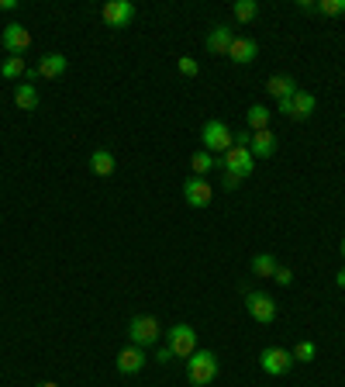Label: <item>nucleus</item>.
Segmentation results:
<instances>
[{
    "label": "nucleus",
    "instance_id": "36",
    "mask_svg": "<svg viewBox=\"0 0 345 387\" xmlns=\"http://www.w3.org/2000/svg\"><path fill=\"white\" fill-rule=\"evenodd\" d=\"M38 387H63V384H52V381H45V384H38Z\"/></svg>",
    "mask_w": 345,
    "mask_h": 387
},
{
    "label": "nucleus",
    "instance_id": "4",
    "mask_svg": "<svg viewBox=\"0 0 345 387\" xmlns=\"http://www.w3.org/2000/svg\"><path fill=\"white\" fill-rule=\"evenodd\" d=\"M259 367H262V374H269V377H283V374H290V367H294V353H287L283 346H266V349L259 353Z\"/></svg>",
    "mask_w": 345,
    "mask_h": 387
},
{
    "label": "nucleus",
    "instance_id": "10",
    "mask_svg": "<svg viewBox=\"0 0 345 387\" xmlns=\"http://www.w3.org/2000/svg\"><path fill=\"white\" fill-rule=\"evenodd\" d=\"M0 45L10 52V56H21V52H28L31 49V31L24 28V24H7L3 31H0Z\"/></svg>",
    "mask_w": 345,
    "mask_h": 387
},
{
    "label": "nucleus",
    "instance_id": "2",
    "mask_svg": "<svg viewBox=\"0 0 345 387\" xmlns=\"http://www.w3.org/2000/svg\"><path fill=\"white\" fill-rule=\"evenodd\" d=\"M128 339H131V346H142V349L156 346V342L163 339L159 318H156V315H135L131 325H128Z\"/></svg>",
    "mask_w": 345,
    "mask_h": 387
},
{
    "label": "nucleus",
    "instance_id": "13",
    "mask_svg": "<svg viewBox=\"0 0 345 387\" xmlns=\"http://www.w3.org/2000/svg\"><path fill=\"white\" fill-rule=\"evenodd\" d=\"M235 45V31L228 28V24H214L211 28V35H207V49L211 52H218V56H228V49Z\"/></svg>",
    "mask_w": 345,
    "mask_h": 387
},
{
    "label": "nucleus",
    "instance_id": "12",
    "mask_svg": "<svg viewBox=\"0 0 345 387\" xmlns=\"http://www.w3.org/2000/svg\"><path fill=\"white\" fill-rule=\"evenodd\" d=\"M142 367H145V349H142V346H125V349L118 353V374L131 377V374H138Z\"/></svg>",
    "mask_w": 345,
    "mask_h": 387
},
{
    "label": "nucleus",
    "instance_id": "14",
    "mask_svg": "<svg viewBox=\"0 0 345 387\" xmlns=\"http://www.w3.org/2000/svg\"><path fill=\"white\" fill-rule=\"evenodd\" d=\"M256 56H259L256 38H235V45L228 49V59H232V63H239V66H249Z\"/></svg>",
    "mask_w": 345,
    "mask_h": 387
},
{
    "label": "nucleus",
    "instance_id": "16",
    "mask_svg": "<svg viewBox=\"0 0 345 387\" xmlns=\"http://www.w3.org/2000/svg\"><path fill=\"white\" fill-rule=\"evenodd\" d=\"M114 166H118V163H114V152H111V149H93V152H90V170H93L97 177H111Z\"/></svg>",
    "mask_w": 345,
    "mask_h": 387
},
{
    "label": "nucleus",
    "instance_id": "33",
    "mask_svg": "<svg viewBox=\"0 0 345 387\" xmlns=\"http://www.w3.org/2000/svg\"><path fill=\"white\" fill-rule=\"evenodd\" d=\"M297 7H300V10H304V14H314V10H318V3H311V0H300V3H297Z\"/></svg>",
    "mask_w": 345,
    "mask_h": 387
},
{
    "label": "nucleus",
    "instance_id": "29",
    "mask_svg": "<svg viewBox=\"0 0 345 387\" xmlns=\"http://www.w3.org/2000/svg\"><path fill=\"white\" fill-rule=\"evenodd\" d=\"M221 184H225V191H239L242 177H235V173H225V177H221Z\"/></svg>",
    "mask_w": 345,
    "mask_h": 387
},
{
    "label": "nucleus",
    "instance_id": "21",
    "mask_svg": "<svg viewBox=\"0 0 345 387\" xmlns=\"http://www.w3.org/2000/svg\"><path fill=\"white\" fill-rule=\"evenodd\" d=\"M214 166H218V163H214V156H211L207 149H204V152H193V156H190V170H193V177H207V173H211Z\"/></svg>",
    "mask_w": 345,
    "mask_h": 387
},
{
    "label": "nucleus",
    "instance_id": "6",
    "mask_svg": "<svg viewBox=\"0 0 345 387\" xmlns=\"http://www.w3.org/2000/svg\"><path fill=\"white\" fill-rule=\"evenodd\" d=\"M200 139H204V149H207V152H228V149L235 145V135L228 132L225 121H207L204 132H200Z\"/></svg>",
    "mask_w": 345,
    "mask_h": 387
},
{
    "label": "nucleus",
    "instance_id": "1",
    "mask_svg": "<svg viewBox=\"0 0 345 387\" xmlns=\"http://www.w3.org/2000/svg\"><path fill=\"white\" fill-rule=\"evenodd\" d=\"M186 377H190V384L207 387L214 377H218V356H214L211 349L190 353V356H186Z\"/></svg>",
    "mask_w": 345,
    "mask_h": 387
},
{
    "label": "nucleus",
    "instance_id": "24",
    "mask_svg": "<svg viewBox=\"0 0 345 387\" xmlns=\"http://www.w3.org/2000/svg\"><path fill=\"white\" fill-rule=\"evenodd\" d=\"M256 14H259V3H256V0H235V17H239L242 24L256 21Z\"/></svg>",
    "mask_w": 345,
    "mask_h": 387
},
{
    "label": "nucleus",
    "instance_id": "22",
    "mask_svg": "<svg viewBox=\"0 0 345 387\" xmlns=\"http://www.w3.org/2000/svg\"><path fill=\"white\" fill-rule=\"evenodd\" d=\"M246 121H249V132H262V128H269V111L262 104H252L249 114H246Z\"/></svg>",
    "mask_w": 345,
    "mask_h": 387
},
{
    "label": "nucleus",
    "instance_id": "34",
    "mask_svg": "<svg viewBox=\"0 0 345 387\" xmlns=\"http://www.w3.org/2000/svg\"><path fill=\"white\" fill-rule=\"evenodd\" d=\"M17 7V0H0V10H14Z\"/></svg>",
    "mask_w": 345,
    "mask_h": 387
},
{
    "label": "nucleus",
    "instance_id": "18",
    "mask_svg": "<svg viewBox=\"0 0 345 387\" xmlns=\"http://www.w3.org/2000/svg\"><path fill=\"white\" fill-rule=\"evenodd\" d=\"M314 107H318L314 94H307V90H297V94H294V111H290V118H297V121H307V118L314 114Z\"/></svg>",
    "mask_w": 345,
    "mask_h": 387
},
{
    "label": "nucleus",
    "instance_id": "11",
    "mask_svg": "<svg viewBox=\"0 0 345 387\" xmlns=\"http://www.w3.org/2000/svg\"><path fill=\"white\" fill-rule=\"evenodd\" d=\"M183 200H186L190 207H207V204L214 200V191H211V184H207L204 177H190V180L183 184Z\"/></svg>",
    "mask_w": 345,
    "mask_h": 387
},
{
    "label": "nucleus",
    "instance_id": "38",
    "mask_svg": "<svg viewBox=\"0 0 345 387\" xmlns=\"http://www.w3.org/2000/svg\"><path fill=\"white\" fill-rule=\"evenodd\" d=\"M193 387H200V384H193Z\"/></svg>",
    "mask_w": 345,
    "mask_h": 387
},
{
    "label": "nucleus",
    "instance_id": "7",
    "mask_svg": "<svg viewBox=\"0 0 345 387\" xmlns=\"http://www.w3.org/2000/svg\"><path fill=\"white\" fill-rule=\"evenodd\" d=\"M66 70H70V59L59 56V52H49V56H42V59L35 63V70H28V80H31V84H35L38 77H42V80H59Z\"/></svg>",
    "mask_w": 345,
    "mask_h": 387
},
{
    "label": "nucleus",
    "instance_id": "37",
    "mask_svg": "<svg viewBox=\"0 0 345 387\" xmlns=\"http://www.w3.org/2000/svg\"><path fill=\"white\" fill-rule=\"evenodd\" d=\"M339 253H342V260H345V239H342V246H339Z\"/></svg>",
    "mask_w": 345,
    "mask_h": 387
},
{
    "label": "nucleus",
    "instance_id": "25",
    "mask_svg": "<svg viewBox=\"0 0 345 387\" xmlns=\"http://www.w3.org/2000/svg\"><path fill=\"white\" fill-rule=\"evenodd\" d=\"M314 356H318V346H314L311 339H304V342L294 346V363H311Z\"/></svg>",
    "mask_w": 345,
    "mask_h": 387
},
{
    "label": "nucleus",
    "instance_id": "15",
    "mask_svg": "<svg viewBox=\"0 0 345 387\" xmlns=\"http://www.w3.org/2000/svg\"><path fill=\"white\" fill-rule=\"evenodd\" d=\"M249 152H252L256 159H269V156L276 152V135H273L269 128H262V132H252V142H249Z\"/></svg>",
    "mask_w": 345,
    "mask_h": 387
},
{
    "label": "nucleus",
    "instance_id": "30",
    "mask_svg": "<svg viewBox=\"0 0 345 387\" xmlns=\"http://www.w3.org/2000/svg\"><path fill=\"white\" fill-rule=\"evenodd\" d=\"M276 111L290 118V111H294V97H283V100H276Z\"/></svg>",
    "mask_w": 345,
    "mask_h": 387
},
{
    "label": "nucleus",
    "instance_id": "8",
    "mask_svg": "<svg viewBox=\"0 0 345 387\" xmlns=\"http://www.w3.org/2000/svg\"><path fill=\"white\" fill-rule=\"evenodd\" d=\"M246 311H249V318H256L259 325H269L276 318V301L269 294H262V290H249L246 294Z\"/></svg>",
    "mask_w": 345,
    "mask_h": 387
},
{
    "label": "nucleus",
    "instance_id": "27",
    "mask_svg": "<svg viewBox=\"0 0 345 387\" xmlns=\"http://www.w3.org/2000/svg\"><path fill=\"white\" fill-rule=\"evenodd\" d=\"M176 66H179V73H183V77H197V73H200V66H197V59H193V56H179V63H176Z\"/></svg>",
    "mask_w": 345,
    "mask_h": 387
},
{
    "label": "nucleus",
    "instance_id": "35",
    "mask_svg": "<svg viewBox=\"0 0 345 387\" xmlns=\"http://www.w3.org/2000/svg\"><path fill=\"white\" fill-rule=\"evenodd\" d=\"M335 284H339V287L345 290V267H342V270H339V277H335Z\"/></svg>",
    "mask_w": 345,
    "mask_h": 387
},
{
    "label": "nucleus",
    "instance_id": "19",
    "mask_svg": "<svg viewBox=\"0 0 345 387\" xmlns=\"http://www.w3.org/2000/svg\"><path fill=\"white\" fill-rule=\"evenodd\" d=\"M14 104L21 107V111H35L38 104H42V97L35 90V84H17V90H14Z\"/></svg>",
    "mask_w": 345,
    "mask_h": 387
},
{
    "label": "nucleus",
    "instance_id": "28",
    "mask_svg": "<svg viewBox=\"0 0 345 387\" xmlns=\"http://www.w3.org/2000/svg\"><path fill=\"white\" fill-rule=\"evenodd\" d=\"M273 281H276L280 287H290V284H294V270H290V267H276Z\"/></svg>",
    "mask_w": 345,
    "mask_h": 387
},
{
    "label": "nucleus",
    "instance_id": "17",
    "mask_svg": "<svg viewBox=\"0 0 345 387\" xmlns=\"http://www.w3.org/2000/svg\"><path fill=\"white\" fill-rule=\"evenodd\" d=\"M266 90L276 97V100H283V97H294L300 87H297L294 77H269V80H266Z\"/></svg>",
    "mask_w": 345,
    "mask_h": 387
},
{
    "label": "nucleus",
    "instance_id": "20",
    "mask_svg": "<svg viewBox=\"0 0 345 387\" xmlns=\"http://www.w3.org/2000/svg\"><path fill=\"white\" fill-rule=\"evenodd\" d=\"M0 77H3V80H21V77H28L24 59H21V56H7V59L0 63Z\"/></svg>",
    "mask_w": 345,
    "mask_h": 387
},
{
    "label": "nucleus",
    "instance_id": "3",
    "mask_svg": "<svg viewBox=\"0 0 345 387\" xmlns=\"http://www.w3.org/2000/svg\"><path fill=\"white\" fill-rule=\"evenodd\" d=\"M225 173H235V177H249L252 170H256V156L249 152V149H242V145H232L228 152H221V163H218Z\"/></svg>",
    "mask_w": 345,
    "mask_h": 387
},
{
    "label": "nucleus",
    "instance_id": "32",
    "mask_svg": "<svg viewBox=\"0 0 345 387\" xmlns=\"http://www.w3.org/2000/svg\"><path fill=\"white\" fill-rule=\"evenodd\" d=\"M170 360H172V349L170 346H163V349L156 353V363H170Z\"/></svg>",
    "mask_w": 345,
    "mask_h": 387
},
{
    "label": "nucleus",
    "instance_id": "5",
    "mask_svg": "<svg viewBox=\"0 0 345 387\" xmlns=\"http://www.w3.org/2000/svg\"><path fill=\"white\" fill-rule=\"evenodd\" d=\"M166 346L172 349V356H190V353H197V329L186 325V322L172 325L170 332H166Z\"/></svg>",
    "mask_w": 345,
    "mask_h": 387
},
{
    "label": "nucleus",
    "instance_id": "26",
    "mask_svg": "<svg viewBox=\"0 0 345 387\" xmlns=\"http://www.w3.org/2000/svg\"><path fill=\"white\" fill-rule=\"evenodd\" d=\"M318 10L328 14V17H339V14H345V0H321Z\"/></svg>",
    "mask_w": 345,
    "mask_h": 387
},
{
    "label": "nucleus",
    "instance_id": "9",
    "mask_svg": "<svg viewBox=\"0 0 345 387\" xmlns=\"http://www.w3.org/2000/svg\"><path fill=\"white\" fill-rule=\"evenodd\" d=\"M100 17H104L107 28H128L131 17H135V3L131 0H107L104 10H100Z\"/></svg>",
    "mask_w": 345,
    "mask_h": 387
},
{
    "label": "nucleus",
    "instance_id": "31",
    "mask_svg": "<svg viewBox=\"0 0 345 387\" xmlns=\"http://www.w3.org/2000/svg\"><path fill=\"white\" fill-rule=\"evenodd\" d=\"M249 142H252V132H249V128L235 135V145H242V149H249Z\"/></svg>",
    "mask_w": 345,
    "mask_h": 387
},
{
    "label": "nucleus",
    "instance_id": "23",
    "mask_svg": "<svg viewBox=\"0 0 345 387\" xmlns=\"http://www.w3.org/2000/svg\"><path fill=\"white\" fill-rule=\"evenodd\" d=\"M249 267H252V274H256V277H273V274H276V260H273L269 253L252 256V263H249Z\"/></svg>",
    "mask_w": 345,
    "mask_h": 387
}]
</instances>
